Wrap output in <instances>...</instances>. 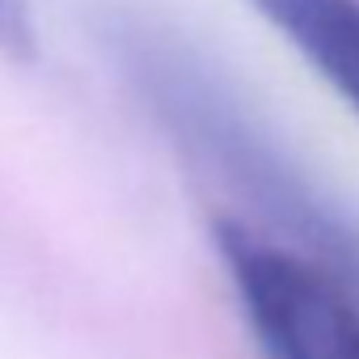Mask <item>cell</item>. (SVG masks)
I'll return each mask as SVG.
<instances>
[{
    "mask_svg": "<svg viewBox=\"0 0 359 359\" xmlns=\"http://www.w3.org/2000/svg\"><path fill=\"white\" fill-rule=\"evenodd\" d=\"M216 250L262 359H359V292L321 258L237 220H216Z\"/></svg>",
    "mask_w": 359,
    "mask_h": 359,
    "instance_id": "6da1fadb",
    "label": "cell"
},
{
    "mask_svg": "<svg viewBox=\"0 0 359 359\" xmlns=\"http://www.w3.org/2000/svg\"><path fill=\"white\" fill-rule=\"evenodd\" d=\"M359 114V0H250Z\"/></svg>",
    "mask_w": 359,
    "mask_h": 359,
    "instance_id": "7a4b0ae2",
    "label": "cell"
},
{
    "mask_svg": "<svg viewBox=\"0 0 359 359\" xmlns=\"http://www.w3.org/2000/svg\"><path fill=\"white\" fill-rule=\"evenodd\" d=\"M0 55L13 64L39 60V26L30 13V0H0Z\"/></svg>",
    "mask_w": 359,
    "mask_h": 359,
    "instance_id": "3957f363",
    "label": "cell"
}]
</instances>
